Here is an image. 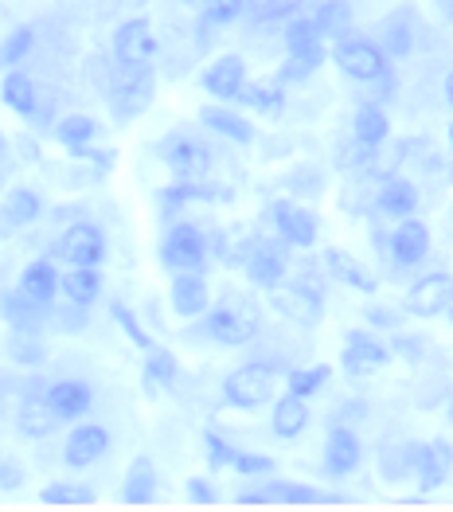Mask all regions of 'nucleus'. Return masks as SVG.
Here are the masks:
<instances>
[{
	"mask_svg": "<svg viewBox=\"0 0 453 512\" xmlns=\"http://www.w3.org/2000/svg\"><path fill=\"white\" fill-rule=\"evenodd\" d=\"M395 360L391 344H383L371 329H348L344 348H340V364L348 376H375Z\"/></svg>",
	"mask_w": 453,
	"mask_h": 512,
	"instance_id": "obj_11",
	"label": "nucleus"
},
{
	"mask_svg": "<svg viewBox=\"0 0 453 512\" xmlns=\"http://www.w3.org/2000/svg\"><path fill=\"white\" fill-rule=\"evenodd\" d=\"M270 8H274V0H247V16H254V20H262Z\"/></svg>",
	"mask_w": 453,
	"mask_h": 512,
	"instance_id": "obj_56",
	"label": "nucleus"
},
{
	"mask_svg": "<svg viewBox=\"0 0 453 512\" xmlns=\"http://www.w3.org/2000/svg\"><path fill=\"white\" fill-rule=\"evenodd\" d=\"M313 20H317V32L329 43H336V40H344V36H352L356 12H352L348 0H321V4L313 8Z\"/></svg>",
	"mask_w": 453,
	"mask_h": 512,
	"instance_id": "obj_37",
	"label": "nucleus"
},
{
	"mask_svg": "<svg viewBox=\"0 0 453 512\" xmlns=\"http://www.w3.org/2000/svg\"><path fill=\"white\" fill-rule=\"evenodd\" d=\"M371 208L383 215V219H411L418 212V188H414L407 176H383L379 180V188H375V200H371Z\"/></svg>",
	"mask_w": 453,
	"mask_h": 512,
	"instance_id": "obj_23",
	"label": "nucleus"
},
{
	"mask_svg": "<svg viewBox=\"0 0 453 512\" xmlns=\"http://www.w3.org/2000/svg\"><path fill=\"white\" fill-rule=\"evenodd\" d=\"M317 71H321L317 63H309V59H293V55H286V63L278 67V75H274V79H278L282 86H297V83H305V79H313Z\"/></svg>",
	"mask_w": 453,
	"mask_h": 512,
	"instance_id": "obj_52",
	"label": "nucleus"
},
{
	"mask_svg": "<svg viewBox=\"0 0 453 512\" xmlns=\"http://www.w3.org/2000/svg\"><path fill=\"white\" fill-rule=\"evenodd\" d=\"M24 485H28V470H24V462L0 450V493H20Z\"/></svg>",
	"mask_w": 453,
	"mask_h": 512,
	"instance_id": "obj_50",
	"label": "nucleus"
},
{
	"mask_svg": "<svg viewBox=\"0 0 453 512\" xmlns=\"http://www.w3.org/2000/svg\"><path fill=\"white\" fill-rule=\"evenodd\" d=\"M67 157L94 165V169H98V176H106V172L118 165V153H114V149H94V141H90V145H75V149H67Z\"/></svg>",
	"mask_w": 453,
	"mask_h": 512,
	"instance_id": "obj_49",
	"label": "nucleus"
},
{
	"mask_svg": "<svg viewBox=\"0 0 453 512\" xmlns=\"http://www.w3.org/2000/svg\"><path fill=\"white\" fill-rule=\"evenodd\" d=\"M184 493H188L192 505H215L219 501V493H215V485L207 477H188L184 481Z\"/></svg>",
	"mask_w": 453,
	"mask_h": 512,
	"instance_id": "obj_54",
	"label": "nucleus"
},
{
	"mask_svg": "<svg viewBox=\"0 0 453 512\" xmlns=\"http://www.w3.org/2000/svg\"><path fill=\"white\" fill-rule=\"evenodd\" d=\"M442 94H446V106L453 110V71L446 75V83H442Z\"/></svg>",
	"mask_w": 453,
	"mask_h": 512,
	"instance_id": "obj_57",
	"label": "nucleus"
},
{
	"mask_svg": "<svg viewBox=\"0 0 453 512\" xmlns=\"http://www.w3.org/2000/svg\"><path fill=\"white\" fill-rule=\"evenodd\" d=\"M391 352L403 356L407 364H418L422 352H426V341H414V337H407V333H395V337H391Z\"/></svg>",
	"mask_w": 453,
	"mask_h": 512,
	"instance_id": "obj_55",
	"label": "nucleus"
},
{
	"mask_svg": "<svg viewBox=\"0 0 453 512\" xmlns=\"http://www.w3.org/2000/svg\"><path fill=\"white\" fill-rule=\"evenodd\" d=\"M153 98H157V75H153V67H145V71L122 67V75L110 83V114H114V126H129V122H137L141 114H149Z\"/></svg>",
	"mask_w": 453,
	"mask_h": 512,
	"instance_id": "obj_5",
	"label": "nucleus"
},
{
	"mask_svg": "<svg viewBox=\"0 0 453 512\" xmlns=\"http://www.w3.org/2000/svg\"><path fill=\"white\" fill-rule=\"evenodd\" d=\"M450 305H453V274H446V270L422 274L411 290H407V301H403V309L411 317H422V321L446 317Z\"/></svg>",
	"mask_w": 453,
	"mask_h": 512,
	"instance_id": "obj_15",
	"label": "nucleus"
},
{
	"mask_svg": "<svg viewBox=\"0 0 453 512\" xmlns=\"http://www.w3.org/2000/svg\"><path fill=\"white\" fill-rule=\"evenodd\" d=\"M360 462H364V442H360V434L352 427H344V423H336L329 427L325 434V473L329 477H348V473L360 470Z\"/></svg>",
	"mask_w": 453,
	"mask_h": 512,
	"instance_id": "obj_19",
	"label": "nucleus"
},
{
	"mask_svg": "<svg viewBox=\"0 0 453 512\" xmlns=\"http://www.w3.org/2000/svg\"><path fill=\"white\" fill-rule=\"evenodd\" d=\"M352 137H360V141H368L375 149H383L387 137H391V118H387V110H383L379 102H364V106L352 114Z\"/></svg>",
	"mask_w": 453,
	"mask_h": 512,
	"instance_id": "obj_38",
	"label": "nucleus"
},
{
	"mask_svg": "<svg viewBox=\"0 0 453 512\" xmlns=\"http://www.w3.org/2000/svg\"><path fill=\"white\" fill-rule=\"evenodd\" d=\"M47 403L55 407V415L63 423H79L94 407V387L86 384V380H75V376L55 380V384H47Z\"/></svg>",
	"mask_w": 453,
	"mask_h": 512,
	"instance_id": "obj_25",
	"label": "nucleus"
},
{
	"mask_svg": "<svg viewBox=\"0 0 453 512\" xmlns=\"http://www.w3.org/2000/svg\"><path fill=\"white\" fill-rule=\"evenodd\" d=\"M59 415H55V407L47 403V395H28L24 403H20V411H16V434L20 438H32V442H43V438H51L55 430H59Z\"/></svg>",
	"mask_w": 453,
	"mask_h": 512,
	"instance_id": "obj_28",
	"label": "nucleus"
},
{
	"mask_svg": "<svg viewBox=\"0 0 453 512\" xmlns=\"http://www.w3.org/2000/svg\"><path fill=\"white\" fill-rule=\"evenodd\" d=\"M289 243L282 239H258L254 251L247 255L243 270H247V282L254 290H278L282 282H289Z\"/></svg>",
	"mask_w": 453,
	"mask_h": 512,
	"instance_id": "obj_10",
	"label": "nucleus"
},
{
	"mask_svg": "<svg viewBox=\"0 0 453 512\" xmlns=\"http://www.w3.org/2000/svg\"><path fill=\"white\" fill-rule=\"evenodd\" d=\"M180 4H204V0H180Z\"/></svg>",
	"mask_w": 453,
	"mask_h": 512,
	"instance_id": "obj_61",
	"label": "nucleus"
},
{
	"mask_svg": "<svg viewBox=\"0 0 453 512\" xmlns=\"http://www.w3.org/2000/svg\"><path fill=\"white\" fill-rule=\"evenodd\" d=\"M446 419H450V427H453V403L446 407Z\"/></svg>",
	"mask_w": 453,
	"mask_h": 512,
	"instance_id": "obj_59",
	"label": "nucleus"
},
{
	"mask_svg": "<svg viewBox=\"0 0 453 512\" xmlns=\"http://www.w3.org/2000/svg\"><path fill=\"white\" fill-rule=\"evenodd\" d=\"M110 446H114V434L106 423L79 419V427H71L67 442H63V466L67 470H90L110 454Z\"/></svg>",
	"mask_w": 453,
	"mask_h": 512,
	"instance_id": "obj_13",
	"label": "nucleus"
},
{
	"mask_svg": "<svg viewBox=\"0 0 453 512\" xmlns=\"http://www.w3.org/2000/svg\"><path fill=\"white\" fill-rule=\"evenodd\" d=\"M403 317H411V313L407 309L399 313V309H387V305H368V325L383 329V333H399L403 329Z\"/></svg>",
	"mask_w": 453,
	"mask_h": 512,
	"instance_id": "obj_53",
	"label": "nucleus"
},
{
	"mask_svg": "<svg viewBox=\"0 0 453 512\" xmlns=\"http://www.w3.org/2000/svg\"><path fill=\"white\" fill-rule=\"evenodd\" d=\"M204 333L211 344L243 348L258 337V309L239 294H227L219 305H211L204 313Z\"/></svg>",
	"mask_w": 453,
	"mask_h": 512,
	"instance_id": "obj_1",
	"label": "nucleus"
},
{
	"mask_svg": "<svg viewBox=\"0 0 453 512\" xmlns=\"http://www.w3.org/2000/svg\"><path fill=\"white\" fill-rule=\"evenodd\" d=\"M110 47H114V63H118V67H129V71H145V67H153L157 55H161V40H157V32H153V24H149L145 16L122 20V24L114 28Z\"/></svg>",
	"mask_w": 453,
	"mask_h": 512,
	"instance_id": "obj_6",
	"label": "nucleus"
},
{
	"mask_svg": "<svg viewBox=\"0 0 453 512\" xmlns=\"http://www.w3.org/2000/svg\"><path fill=\"white\" fill-rule=\"evenodd\" d=\"M207 258H211V239L204 235L200 223H172L161 239V266L168 274H184V270H207Z\"/></svg>",
	"mask_w": 453,
	"mask_h": 512,
	"instance_id": "obj_4",
	"label": "nucleus"
},
{
	"mask_svg": "<svg viewBox=\"0 0 453 512\" xmlns=\"http://www.w3.org/2000/svg\"><path fill=\"white\" fill-rule=\"evenodd\" d=\"M313 423V411H309V399H301V395H278L274 399V411H270V430H274V438H282V442H293V438H301L305 430Z\"/></svg>",
	"mask_w": 453,
	"mask_h": 512,
	"instance_id": "obj_27",
	"label": "nucleus"
},
{
	"mask_svg": "<svg viewBox=\"0 0 453 512\" xmlns=\"http://www.w3.org/2000/svg\"><path fill=\"white\" fill-rule=\"evenodd\" d=\"M40 501L47 509H90L94 505V489L79 481H47L40 489Z\"/></svg>",
	"mask_w": 453,
	"mask_h": 512,
	"instance_id": "obj_39",
	"label": "nucleus"
},
{
	"mask_svg": "<svg viewBox=\"0 0 453 512\" xmlns=\"http://www.w3.org/2000/svg\"><path fill=\"white\" fill-rule=\"evenodd\" d=\"M450 149H453V122H450Z\"/></svg>",
	"mask_w": 453,
	"mask_h": 512,
	"instance_id": "obj_63",
	"label": "nucleus"
},
{
	"mask_svg": "<svg viewBox=\"0 0 453 512\" xmlns=\"http://www.w3.org/2000/svg\"><path fill=\"white\" fill-rule=\"evenodd\" d=\"M231 470L239 477H270L274 473V458L270 454H254V450H239Z\"/></svg>",
	"mask_w": 453,
	"mask_h": 512,
	"instance_id": "obj_51",
	"label": "nucleus"
},
{
	"mask_svg": "<svg viewBox=\"0 0 453 512\" xmlns=\"http://www.w3.org/2000/svg\"><path fill=\"white\" fill-rule=\"evenodd\" d=\"M204 450H207V466H211V470H231V466H235V454H239L219 430H204Z\"/></svg>",
	"mask_w": 453,
	"mask_h": 512,
	"instance_id": "obj_48",
	"label": "nucleus"
},
{
	"mask_svg": "<svg viewBox=\"0 0 453 512\" xmlns=\"http://www.w3.org/2000/svg\"><path fill=\"white\" fill-rule=\"evenodd\" d=\"M98 137V122L90 114H63L55 122V141L63 149H75V145H90Z\"/></svg>",
	"mask_w": 453,
	"mask_h": 512,
	"instance_id": "obj_44",
	"label": "nucleus"
},
{
	"mask_svg": "<svg viewBox=\"0 0 453 512\" xmlns=\"http://www.w3.org/2000/svg\"><path fill=\"white\" fill-rule=\"evenodd\" d=\"M438 8H442V16H446V20H453V0H438Z\"/></svg>",
	"mask_w": 453,
	"mask_h": 512,
	"instance_id": "obj_58",
	"label": "nucleus"
},
{
	"mask_svg": "<svg viewBox=\"0 0 453 512\" xmlns=\"http://www.w3.org/2000/svg\"><path fill=\"white\" fill-rule=\"evenodd\" d=\"M243 16H247V0H204L200 40H207V32H215V28H231Z\"/></svg>",
	"mask_w": 453,
	"mask_h": 512,
	"instance_id": "obj_43",
	"label": "nucleus"
},
{
	"mask_svg": "<svg viewBox=\"0 0 453 512\" xmlns=\"http://www.w3.org/2000/svg\"><path fill=\"white\" fill-rule=\"evenodd\" d=\"M332 380V368L329 364H309V368H289L286 372V391L301 395V399H313L321 395L325 384Z\"/></svg>",
	"mask_w": 453,
	"mask_h": 512,
	"instance_id": "obj_42",
	"label": "nucleus"
},
{
	"mask_svg": "<svg viewBox=\"0 0 453 512\" xmlns=\"http://www.w3.org/2000/svg\"><path fill=\"white\" fill-rule=\"evenodd\" d=\"M446 317H450V325H453V305H450V309H446Z\"/></svg>",
	"mask_w": 453,
	"mask_h": 512,
	"instance_id": "obj_62",
	"label": "nucleus"
},
{
	"mask_svg": "<svg viewBox=\"0 0 453 512\" xmlns=\"http://www.w3.org/2000/svg\"><path fill=\"white\" fill-rule=\"evenodd\" d=\"M0 317L8 329H24V333H47V309L28 301L20 290H4L0 294Z\"/></svg>",
	"mask_w": 453,
	"mask_h": 512,
	"instance_id": "obj_32",
	"label": "nucleus"
},
{
	"mask_svg": "<svg viewBox=\"0 0 453 512\" xmlns=\"http://www.w3.org/2000/svg\"><path fill=\"white\" fill-rule=\"evenodd\" d=\"M278 395V368L274 364H243L223 380V403L235 411H262Z\"/></svg>",
	"mask_w": 453,
	"mask_h": 512,
	"instance_id": "obj_3",
	"label": "nucleus"
},
{
	"mask_svg": "<svg viewBox=\"0 0 453 512\" xmlns=\"http://www.w3.org/2000/svg\"><path fill=\"white\" fill-rule=\"evenodd\" d=\"M270 223H274V235L289 243L293 251H313L317 247V235H321V223L309 208H301L297 200H274L270 204Z\"/></svg>",
	"mask_w": 453,
	"mask_h": 512,
	"instance_id": "obj_12",
	"label": "nucleus"
},
{
	"mask_svg": "<svg viewBox=\"0 0 453 512\" xmlns=\"http://www.w3.org/2000/svg\"><path fill=\"white\" fill-rule=\"evenodd\" d=\"M321 489L305 485V481H262L247 493H239V505H325Z\"/></svg>",
	"mask_w": 453,
	"mask_h": 512,
	"instance_id": "obj_17",
	"label": "nucleus"
},
{
	"mask_svg": "<svg viewBox=\"0 0 453 512\" xmlns=\"http://www.w3.org/2000/svg\"><path fill=\"white\" fill-rule=\"evenodd\" d=\"M387 255L399 270H414L430 258V227L411 215V219H399V227L387 235Z\"/></svg>",
	"mask_w": 453,
	"mask_h": 512,
	"instance_id": "obj_16",
	"label": "nucleus"
},
{
	"mask_svg": "<svg viewBox=\"0 0 453 512\" xmlns=\"http://www.w3.org/2000/svg\"><path fill=\"white\" fill-rule=\"evenodd\" d=\"M200 126L211 129L215 137L231 141V145H254V122L247 114L235 110V102H211V106H200Z\"/></svg>",
	"mask_w": 453,
	"mask_h": 512,
	"instance_id": "obj_20",
	"label": "nucleus"
},
{
	"mask_svg": "<svg viewBox=\"0 0 453 512\" xmlns=\"http://www.w3.org/2000/svg\"><path fill=\"white\" fill-rule=\"evenodd\" d=\"M422 446L426 442H395V446H383L379 450V473L387 481H407L418 473V462H422Z\"/></svg>",
	"mask_w": 453,
	"mask_h": 512,
	"instance_id": "obj_36",
	"label": "nucleus"
},
{
	"mask_svg": "<svg viewBox=\"0 0 453 512\" xmlns=\"http://www.w3.org/2000/svg\"><path fill=\"white\" fill-rule=\"evenodd\" d=\"M450 470H453V446L446 442V438H434V442L422 446V462H418L414 481H418L422 493H434V489L446 485Z\"/></svg>",
	"mask_w": 453,
	"mask_h": 512,
	"instance_id": "obj_30",
	"label": "nucleus"
},
{
	"mask_svg": "<svg viewBox=\"0 0 453 512\" xmlns=\"http://www.w3.org/2000/svg\"><path fill=\"white\" fill-rule=\"evenodd\" d=\"M0 102H4L16 118H36V106H40L36 79L24 75L20 67H16V71H4V79H0Z\"/></svg>",
	"mask_w": 453,
	"mask_h": 512,
	"instance_id": "obj_33",
	"label": "nucleus"
},
{
	"mask_svg": "<svg viewBox=\"0 0 453 512\" xmlns=\"http://www.w3.org/2000/svg\"><path fill=\"white\" fill-rule=\"evenodd\" d=\"M270 309L301 329H317L325 317V290L305 278H293V282H282L278 290H270Z\"/></svg>",
	"mask_w": 453,
	"mask_h": 512,
	"instance_id": "obj_8",
	"label": "nucleus"
},
{
	"mask_svg": "<svg viewBox=\"0 0 453 512\" xmlns=\"http://www.w3.org/2000/svg\"><path fill=\"white\" fill-rule=\"evenodd\" d=\"M247 83H250L247 59L235 55V51L215 55L204 71H200V86H204L207 98H215V102H239V94H243Z\"/></svg>",
	"mask_w": 453,
	"mask_h": 512,
	"instance_id": "obj_14",
	"label": "nucleus"
},
{
	"mask_svg": "<svg viewBox=\"0 0 453 512\" xmlns=\"http://www.w3.org/2000/svg\"><path fill=\"white\" fill-rule=\"evenodd\" d=\"M176 380H180V360H176V352L153 344V348L145 352V364H141V387H145V395L157 399V395L168 391Z\"/></svg>",
	"mask_w": 453,
	"mask_h": 512,
	"instance_id": "obj_31",
	"label": "nucleus"
},
{
	"mask_svg": "<svg viewBox=\"0 0 453 512\" xmlns=\"http://www.w3.org/2000/svg\"><path fill=\"white\" fill-rule=\"evenodd\" d=\"M168 305L180 321H196L211 309V286L200 270H184V274H172V286H168Z\"/></svg>",
	"mask_w": 453,
	"mask_h": 512,
	"instance_id": "obj_18",
	"label": "nucleus"
},
{
	"mask_svg": "<svg viewBox=\"0 0 453 512\" xmlns=\"http://www.w3.org/2000/svg\"><path fill=\"white\" fill-rule=\"evenodd\" d=\"M32 51H36V28H28V24L12 28V32L0 40V75H4V71H16Z\"/></svg>",
	"mask_w": 453,
	"mask_h": 512,
	"instance_id": "obj_41",
	"label": "nucleus"
},
{
	"mask_svg": "<svg viewBox=\"0 0 453 512\" xmlns=\"http://www.w3.org/2000/svg\"><path fill=\"white\" fill-rule=\"evenodd\" d=\"M4 348H8V360H12V364H20V368L40 372L43 364H47V344H43V333H24V329H12Z\"/></svg>",
	"mask_w": 453,
	"mask_h": 512,
	"instance_id": "obj_40",
	"label": "nucleus"
},
{
	"mask_svg": "<svg viewBox=\"0 0 453 512\" xmlns=\"http://www.w3.org/2000/svg\"><path fill=\"white\" fill-rule=\"evenodd\" d=\"M321 266H325V274H329L332 282H340V286H348L356 294H375L379 290V278L356 255H348L344 247H325Z\"/></svg>",
	"mask_w": 453,
	"mask_h": 512,
	"instance_id": "obj_22",
	"label": "nucleus"
},
{
	"mask_svg": "<svg viewBox=\"0 0 453 512\" xmlns=\"http://www.w3.org/2000/svg\"><path fill=\"white\" fill-rule=\"evenodd\" d=\"M59 290H63L67 301H79V305L90 309L94 301L102 298L106 282H102V270L98 266H67L63 278H59Z\"/></svg>",
	"mask_w": 453,
	"mask_h": 512,
	"instance_id": "obj_35",
	"label": "nucleus"
},
{
	"mask_svg": "<svg viewBox=\"0 0 453 512\" xmlns=\"http://www.w3.org/2000/svg\"><path fill=\"white\" fill-rule=\"evenodd\" d=\"M59 278H63V274L55 270V262H51V258H32V262L20 270L16 290H20L28 301H36V305H43V309H51L55 298L63 294V290H59Z\"/></svg>",
	"mask_w": 453,
	"mask_h": 512,
	"instance_id": "obj_26",
	"label": "nucleus"
},
{
	"mask_svg": "<svg viewBox=\"0 0 453 512\" xmlns=\"http://www.w3.org/2000/svg\"><path fill=\"white\" fill-rule=\"evenodd\" d=\"M157 489H161L157 462H153L149 454H137L122 477V505H129V509H145V505L157 501Z\"/></svg>",
	"mask_w": 453,
	"mask_h": 512,
	"instance_id": "obj_24",
	"label": "nucleus"
},
{
	"mask_svg": "<svg viewBox=\"0 0 453 512\" xmlns=\"http://www.w3.org/2000/svg\"><path fill=\"white\" fill-rule=\"evenodd\" d=\"M161 161L172 172V180H207L211 176V149L188 129H172L161 137Z\"/></svg>",
	"mask_w": 453,
	"mask_h": 512,
	"instance_id": "obj_7",
	"label": "nucleus"
},
{
	"mask_svg": "<svg viewBox=\"0 0 453 512\" xmlns=\"http://www.w3.org/2000/svg\"><path fill=\"white\" fill-rule=\"evenodd\" d=\"M47 329H59V333H83L86 329V305L79 301H67V305H51L47 309Z\"/></svg>",
	"mask_w": 453,
	"mask_h": 512,
	"instance_id": "obj_47",
	"label": "nucleus"
},
{
	"mask_svg": "<svg viewBox=\"0 0 453 512\" xmlns=\"http://www.w3.org/2000/svg\"><path fill=\"white\" fill-rule=\"evenodd\" d=\"M110 255V239L98 223L90 219H75L63 227V235L55 239V258L67 266H102Z\"/></svg>",
	"mask_w": 453,
	"mask_h": 512,
	"instance_id": "obj_9",
	"label": "nucleus"
},
{
	"mask_svg": "<svg viewBox=\"0 0 453 512\" xmlns=\"http://www.w3.org/2000/svg\"><path fill=\"white\" fill-rule=\"evenodd\" d=\"M379 43H383V51H387L391 59L414 55V47H418V12H414L411 4H399L395 12L383 16V24H379Z\"/></svg>",
	"mask_w": 453,
	"mask_h": 512,
	"instance_id": "obj_21",
	"label": "nucleus"
},
{
	"mask_svg": "<svg viewBox=\"0 0 453 512\" xmlns=\"http://www.w3.org/2000/svg\"><path fill=\"white\" fill-rule=\"evenodd\" d=\"M375 157H379V149L368 145V141H360V137H352V141H344L340 149H336V169L340 172H364L375 165Z\"/></svg>",
	"mask_w": 453,
	"mask_h": 512,
	"instance_id": "obj_46",
	"label": "nucleus"
},
{
	"mask_svg": "<svg viewBox=\"0 0 453 512\" xmlns=\"http://www.w3.org/2000/svg\"><path fill=\"white\" fill-rule=\"evenodd\" d=\"M4 145H8V141H4V133H0V157H4Z\"/></svg>",
	"mask_w": 453,
	"mask_h": 512,
	"instance_id": "obj_60",
	"label": "nucleus"
},
{
	"mask_svg": "<svg viewBox=\"0 0 453 512\" xmlns=\"http://www.w3.org/2000/svg\"><path fill=\"white\" fill-rule=\"evenodd\" d=\"M110 317L118 321V329H122V333H125V341L133 344V348H141V352H149V348L157 344V341H153V333H149V329H145V325L137 321V313H133V309H129L125 301H110Z\"/></svg>",
	"mask_w": 453,
	"mask_h": 512,
	"instance_id": "obj_45",
	"label": "nucleus"
},
{
	"mask_svg": "<svg viewBox=\"0 0 453 512\" xmlns=\"http://www.w3.org/2000/svg\"><path fill=\"white\" fill-rule=\"evenodd\" d=\"M235 106L254 110V114H262V118H278V114L286 110V86L278 83V79H250Z\"/></svg>",
	"mask_w": 453,
	"mask_h": 512,
	"instance_id": "obj_34",
	"label": "nucleus"
},
{
	"mask_svg": "<svg viewBox=\"0 0 453 512\" xmlns=\"http://www.w3.org/2000/svg\"><path fill=\"white\" fill-rule=\"evenodd\" d=\"M43 215V196L32 188H8L0 196V227L4 231H20V227H32Z\"/></svg>",
	"mask_w": 453,
	"mask_h": 512,
	"instance_id": "obj_29",
	"label": "nucleus"
},
{
	"mask_svg": "<svg viewBox=\"0 0 453 512\" xmlns=\"http://www.w3.org/2000/svg\"><path fill=\"white\" fill-rule=\"evenodd\" d=\"M332 63L340 67L344 79L352 83H379L383 75H391V55L383 51L379 40L368 36H344V40L332 43Z\"/></svg>",
	"mask_w": 453,
	"mask_h": 512,
	"instance_id": "obj_2",
	"label": "nucleus"
}]
</instances>
